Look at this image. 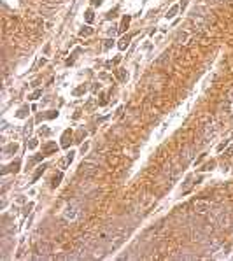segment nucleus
Segmentation results:
<instances>
[{"mask_svg":"<svg viewBox=\"0 0 233 261\" xmlns=\"http://www.w3.org/2000/svg\"><path fill=\"white\" fill-rule=\"evenodd\" d=\"M116 75H118V79H119L121 82H124L126 79H128V74H126V70H124V69H119V70L116 72Z\"/></svg>","mask_w":233,"mask_h":261,"instance_id":"obj_10","label":"nucleus"},{"mask_svg":"<svg viewBox=\"0 0 233 261\" xmlns=\"http://www.w3.org/2000/svg\"><path fill=\"white\" fill-rule=\"evenodd\" d=\"M109 163H111V165H116V163H118V158H109Z\"/></svg>","mask_w":233,"mask_h":261,"instance_id":"obj_26","label":"nucleus"},{"mask_svg":"<svg viewBox=\"0 0 233 261\" xmlns=\"http://www.w3.org/2000/svg\"><path fill=\"white\" fill-rule=\"evenodd\" d=\"M46 168H48L46 165H40V167H39V168L35 170V173H33V177H32V182H37V181H39V177L42 175V173H44V170H46Z\"/></svg>","mask_w":233,"mask_h":261,"instance_id":"obj_8","label":"nucleus"},{"mask_svg":"<svg viewBox=\"0 0 233 261\" xmlns=\"http://www.w3.org/2000/svg\"><path fill=\"white\" fill-rule=\"evenodd\" d=\"M72 142V130H65V133L61 137V147H69Z\"/></svg>","mask_w":233,"mask_h":261,"instance_id":"obj_3","label":"nucleus"},{"mask_svg":"<svg viewBox=\"0 0 233 261\" xmlns=\"http://www.w3.org/2000/svg\"><path fill=\"white\" fill-rule=\"evenodd\" d=\"M49 133H51V130H49V128H40V135H46V137H48Z\"/></svg>","mask_w":233,"mask_h":261,"instance_id":"obj_21","label":"nucleus"},{"mask_svg":"<svg viewBox=\"0 0 233 261\" xmlns=\"http://www.w3.org/2000/svg\"><path fill=\"white\" fill-rule=\"evenodd\" d=\"M96 172H98V167H96V165H91L90 161H84V163L79 167V173H81V175H86V177L95 175Z\"/></svg>","mask_w":233,"mask_h":261,"instance_id":"obj_1","label":"nucleus"},{"mask_svg":"<svg viewBox=\"0 0 233 261\" xmlns=\"http://www.w3.org/2000/svg\"><path fill=\"white\" fill-rule=\"evenodd\" d=\"M72 160H74V153L70 151V153L67 154V160H65V163H72Z\"/></svg>","mask_w":233,"mask_h":261,"instance_id":"obj_22","label":"nucleus"},{"mask_svg":"<svg viewBox=\"0 0 233 261\" xmlns=\"http://www.w3.org/2000/svg\"><path fill=\"white\" fill-rule=\"evenodd\" d=\"M39 97H42V90H37V91H33V93H32V95H30L28 98H30V100H37Z\"/></svg>","mask_w":233,"mask_h":261,"instance_id":"obj_19","label":"nucleus"},{"mask_svg":"<svg viewBox=\"0 0 233 261\" xmlns=\"http://www.w3.org/2000/svg\"><path fill=\"white\" fill-rule=\"evenodd\" d=\"M28 147H30V149L37 147V139H30V142H28Z\"/></svg>","mask_w":233,"mask_h":261,"instance_id":"obj_20","label":"nucleus"},{"mask_svg":"<svg viewBox=\"0 0 233 261\" xmlns=\"http://www.w3.org/2000/svg\"><path fill=\"white\" fill-rule=\"evenodd\" d=\"M112 46V40H105V49H109Z\"/></svg>","mask_w":233,"mask_h":261,"instance_id":"obj_24","label":"nucleus"},{"mask_svg":"<svg viewBox=\"0 0 233 261\" xmlns=\"http://www.w3.org/2000/svg\"><path fill=\"white\" fill-rule=\"evenodd\" d=\"M130 39H132V35H126V37H123V39L119 40V44H118V48H119L121 51H124L126 48H128V44H130Z\"/></svg>","mask_w":233,"mask_h":261,"instance_id":"obj_7","label":"nucleus"},{"mask_svg":"<svg viewBox=\"0 0 233 261\" xmlns=\"http://www.w3.org/2000/svg\"><path fill=\"white\" fill-rule=\"evenodd\" d=\"M231 154H233V145H231V147L226 151V156H231Z\"/></svg>","mask_w":233,"mask_h":261,"instance_id":"obj_27","label":"nucleus"},{"mask_svg":"<svg viewBox=\"0 0 233 261\" xmlns=\"http://www.w3.org/2000/svg\"><path fill=\"white\" fill-rule=\"evenodd\" d=\"M61 177H63V173H61V172H60V173H56V175L53 177V182H51V186H53V188H56V186L60 184V181H61Z\"/></svg>","mask_w":233,"mask_h":261,"instance_id":"obj_15","label":"nucleus"},{"mask_svg":"<svg viewBox=\"0 0 233 261\" xmlns=\"http://www.w3.org/2000/svg\"><path fill=\"white\" fill-rule=\"evenodd\" d=\"M186 5H187V0H182V2H181V5H179V7H181V9H186Z\"/></svg>","mask_w":233,"mask_h":261,"instance_id":"obj_25","label":"nucleus"},{"mask_svg":"<svg viewBox=\"0 0 233 261\" xmlns=\"http://www.w3.org/2000/svg\"><path fill=\"white\" fill-rule=\"evenodd\" d=\"M75 215H77V209L74 205H69L65 209V217H67V219H75Z\"/></svg>","mask_w":233,"mask_h":261,"instance_id":"obj_6","label":"nucleus"},{"mask_svg":"<svg viewBox=\"0 0 233 261\" xmlns=\"http://www.w3.org/2000/svg\"><path fill=\"white\" fill-rule=\"evenodd\" d=\"M228 98H230V100H233V88L228 91Z\"/></svg>","mask_w":233,"mask_h":261,"instance_id":"obj_28","label":"nucleus"},{"mask_svg":"<svg viewBox=\"0 0 233 261\" xmlns=\"http://www.w3.org/2000/svg\"><path fill=\"white\" fill-rule=\"evenodd\" d=\"M93 107H95V100H90L86 103V111H90V109H93Z\"/></svg>","mask_w":233,"mask_h":261,"instance_id":"obj_23","label":"nucleus"},{"mask_svg":"<svg viewBox=\"0 0 233 261\" xmlns=\"http://www.w3.org/2000/svg\"><path fill=\"white\" fill-rule=\"evenodd\" d=\"M128 25H130V16H124L123 21H121V28H119V32H124L126 28H128Z\"/></svg>","mask_w":233,"mask_h":261,"instance_id":"obj_11","label":"nucleus"},{"mask_svg":"<svg viewBox=\"0 0 233 261\" xmlns=\"http://www.w3.org/2000/svg\"><path fill=\"white\" fill-rule=\"evenodd\" d=\"M93 18H95V16H93V11H91V9H88L86 12H84V19H86L88 23H91V21H93Z\"/></svg>","mask_w":233,"mask_h":261,"instance_id":"obj_17","label":"nucleus"},{"mask_svg":"<svg viewBox=\"0 0 233 261\" xmlns=\"http://www.w3.org/2000/svg\"><path fill=\"white\" fill-rule=\"evenodd\" d=\"M84 91H86V86L82 84V86H79V88H75V90L72 91V95H74V97H79V95H82Z\"/></svg>","mask_w":233,"mask_h":261,"instance_id":"obj_16","label":"nucleus"},{"mask_svg":"<svg viewBox=\"0 0 233 261\" xmlns=\"http://www.w3.org/2000/svg\"><path fill=\"white\" fill-rule=\"evenodd\" d=\"M18 168H19V161H14L12 165H9V167L4 170V173H7V172H18Z\"/></svg>","mask_w":233,"mask_h":261,"instance_id":"obj_12","label":"nucleus"},{"mask_svg":"<svg viewBox=\"0 0 233 261\" xmlns=\"http://www.w3.org/2000/svg\"><path fill=\"white\" fill-rule=\"evenodd\" d=\"M102 4V0H93V5H100Z\"/></svg>","mask_w":233,"mask_h":261,"instance_id":"obj_29","label":"nucleus"},{"mask_svg":"<svg viewBox=\"0 0 233 261\" xmlns=\"http://www.w3.org/2000/svg\"><path fill=\"white\" fill-rule=\"evenodd\" d=\"M179 9H181L179 5H174V7H172L170 11H168V12H166V18H168V19H170V18H174V16H175V12H177Z\"/></svg>","mask_w":233,"mask_h":261,"instance_id":"obj_18","label":"nucleus"},{"mask_svg":"<svg viewBox=\"0 0 233 261\" xmlns=\"http://www.w3.org/2000/svg\"><path fill=\"white\" fill-rule=\"evenodd\" d=\"M214 4H221V2H224V0H212Z\"/></svg>","mask_w":233,"mask_h":261,"instance_id":"obj_30","label":"nucleus"},{"mask_svg":"<svg viewBox=\"0 0 233 261\" xmlns=\"http://www.w3.org/2000/svg\"><path fill=\"white\" fill-rule=\"evenodd\" d=\"M26 114H28V107L25 105V107H21L19 111H18V114H16V118H26Z\"/></svg>","mask_w":233,"mask_h":261,"instance_id":"obj_14","label":"nucleus"},{"mask_svg":"<svg viewBox=\"0 0 233 261\" xmlns=\"http://www.w3.org/2000/svg\"><path fill=\"white\" fill-rule=\"evenodd\" d=\"M209 210H210V203H209V202H202V200H198V202L195 203V212H196V214L205 215Z\"/></svg>","mask_w":233,"mask_h":261,"instance_id":"obj_2","label":"nucleus"},{"mask_svg":"<svg viewBox=\"0 0 233 261\" xmlns=\"http://www.w3.org/2000/svg\"><path fill=\"white\" fill-rule=\"evenodd\" d=\"M56 149H58L56 142H48L46 145H42V153H44V154H51L53 151H56Z\"/></svg>","mask_w":233,"mask_h":261,"instance_id":"obj_5","label":"nucleus"},{"mask_svg":"<svg viewBox=\"0 0 233 261\" xmlns=\"http://www.w3.org/2000/svg\"><path fill=\"white\" fill-rule=\"evenodd\" d=\"M37 252H40L42 256L46 258V254H48V252H51V245H49V244H46V242H39V244H37Z\"/></svg>","mask_w":233,"mask_h":261,"instance_id":"obj_4","label":"nucleus"},{"mask_svg":"<svg viewBox=\"0 0 233 261\" xmlns=\"http://www.w3.org/2000/svg\"><path fill=\"white\" fill-rule=\"evenodd\" d=\"M91 33H93V28H90V27H84V28L79 32L81 37H88V35H91Z\"/></svg>","mask_w":233,"mask_h":261,"instance_id":"obj_13","label":"nucleus"},{"mask_svg":"<svg viewBox=\"0 0 233 261\" xmlns=\"http://www.w3.org/2000/svg\"><path fill=\"white\" fill-rule=\"evenodd\" d=\"M16 151H18V144H9L4 153H5V156H11L12 153H16Z\"/></svg>","mask_w":233,"mask_h":261,"instance_id":"obj_9","label":"nucleus"}]
</instances>
